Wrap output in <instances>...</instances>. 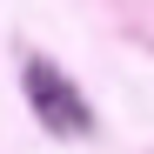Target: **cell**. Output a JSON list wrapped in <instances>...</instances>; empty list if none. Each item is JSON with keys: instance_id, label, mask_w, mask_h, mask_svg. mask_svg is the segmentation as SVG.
Listing matches in <instances>:
<instances>
[{"instance_id": "1", "label": "cell", "mask_w": 154, "mask_h": 154, "mask_svg": "<svg viewBox=\"0 0 154 154\" xmlns=\"http://www.w3.org/2000/svg\"><path fill=\"white\" fill-rule=\"evenodd\" d=\"M27 100H34L40 127H54V134H87V127H94L81 87H74L67 74H54L47 60H27Z\"/></svg>"}]
</instances>
